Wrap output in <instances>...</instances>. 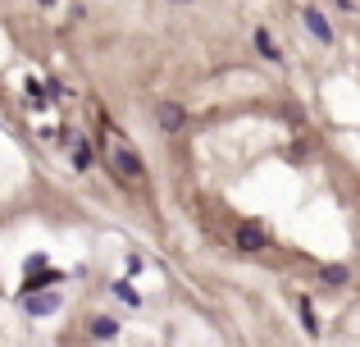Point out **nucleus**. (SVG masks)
Instances as JSON below:
<instances>
[{
  "mask_svg": "<svg viewBox=\"0 0 360 347\" xmlns=\"http://www.w3.org/2000/svg\"><path fill=\"white\" fill-rule=\"evenodd\" d=\"M123 270H128V275H141V270H146V260H141L137 251H128V256H123Z\"/></svg>",
  "mask_w": 360,
  "mask_h": 347,
  "instance_id": "nucleus-14",
  "label": "nucleus"
},
{
  "mask_svg": "<svg viewBox=\"0 0 360 347\" xmlns=\"http://www.w3.org/2000/svg\"><path fill=\"white\" fill-rule=\"evenodd\" d=\"M155 124H160L165 137L183 133V128H187V106H183V101H160V106H155Z\"/></svg>",
  "mask_w": 360,
  "mask_h": 347,
  "instance_id": "nucleus-2",
  "label": "nucleus"
},
{
  "mask_svg": "<svg viewBox=\"0 0 360 347\" xmlns=\"http://www.w3.org/2000/svg\"><path fill=\"white\" fill-rule=\"evenodd\" d=\"M264 247H269V233H264L260 224H242L238 229V251H251L255 256V251H264Z\"/></svg>",
  "mask_w": 360,
  "mask_h": 347,
  "instance_id": "nucleus-6",
  "label": "nucleus"
},
{
  "mask_svg": "<svg viewBox=\"0 0 360 347\" xmlns=\"http://www.w3.org/2000/svg\"><path fill=\"white\" fill-rule=\"evenodd\" d=\"M169 5H196V0H169Z\"/></svg>",
  "mask_w": 360,
  "mask_h": 347,
  "instance_id": "nucleus-16",
  "label": "nucleus"
},
{
  "mask_svg": "<svg viewBox=\"0 0 360 347\" xmlns=\"http://www.w3.org/2000/svg\"><path fill=\"white\" fill-rule=\"evenodd\" d=\"M23 96L32 101V106H51V96H46V87H41L37 78H27V82H23Z\"/></svg>",
  "mask_w": 360,
  "mask_h": 347,
  "instance_id": "nucleus-13",
  "label": "nucleus"
},
{
  "mask_svg": "<svg viewBox=\"0 0 360 347\" xmlns=\"http://www.w3.org/2000/svg\"><path fill=\"white\" fill-rule=\"evenodd\" d=\"M69 146H73V170L87 174L91 170V142H87V137H69Z\"/></svg>",
  "mask_w": 360,
  "mask_h": 347,
  "instance_id": "nucleus-9",
  "label": "nucleus"
},
{
  "mask_svg": "<svg viewBox=\"0 0 360 347\" xmlns=\"http://www.w3.org/2000/svg\"><path fill=\"white\" fill-rule=\"evenodd\" d=\"M297 315H301V329H306L310 339H319V315H315V306H310V297H297Z\"/></svg>",
  "mask_w": 360,
  "mask_h": 347,
  "instance_id": "nucleus-11",
  "label": "nucleus"
},
{
  "mask_svg": "<svg viewBox=\"0 0 360 347\" xmlns=\"http://www.w3.org/2000/svg\"><path fill=\"white\" fill-rule=\"evenodd\" d=\"M18 302H23L27 315H55L64 306V297L60 293H32V297H18Z\"/></svg>",
  "mask_w": 360,
  "mask_h": 347,
  "instance_id": "nucleus-5",
  "label": "nucleus"
},
{
  "mask_svg": "<svg viewBox=\"0 0 360 347\" xmlns=\"http://www.w3.org/2000/svg\"><path fill=\"white\" fill-rule=\"evenodd\" d=\"M319 284L347 288V284H352V270H347V265H319Z\"/></svg>",
  "mask_w": 360,
  "mask_h": 347,
  "instance_id": "nucleus-10",
  "label": "nucleus"
},
{
  "mask_svg": "<svg viewBox=\"0 0 360 347\" xmlns=\"http://www.w3.org/2000/svg\"><path fill=\"white\" fill-rule=\"evenodd\" d=\"M338 9H342V14H356V0H333Z\"/></svg>",
  "mask_w": 360,
  "mask_h": 347,
  "instance_id": "nucleus-15",
  "label": "nucleus"
},
{
  "mask_svg": "<svg viewBox=\"0 0 360 347\" xmlns=\"http://www.w3.org/2000/svg\"><path fill=\"white\" fill-rule=\"evenodd\" d=\"M87 334H91L96 343H115V339H119V320H115V315H91Z\"/></svg>",
  "mask_w": 360,
  "mask_h": 347,
  "instance_id": "nucleus-7",
  "label": "nucleus"
},
{
  "mask_svg": "<svg viewBox=\"0 0 360 347\" xmlns=\"http://www.w3.org/2000/svg\"><path fill=\"white\" fill-rule=\"evenodd\" d=\"M110 293H115L123 306H132V311H141V293H137V288L128 284V279H115V284H110Z\"/></svg>",
  "mask_w": 360,
  "mask_h": 347,
  "instance_id": "nucleus-12",
  "label": "nucleus"
},
{
  "mask_svg": "<svg viewBox=\"0 0 360 347\" xmlns=\"http://www.w3.org/2000/svg\"><path fill=\"white\" fill-rule=\"evenodd\" d=\"M55 284H64V270H51V265H41V270H23V284H18V297L46 293V288H55Z\"/></svg>",
  "mask_w": 360,
  "mask_h": 347,
  "instance_id": "nucleus-3",
  "label": "nucleus"
},
{
  "mask_svg": "<svg viewBox=\"0 0 360 347\" xmlns=\"http://www.w3.org/2000/svg\"><path fill=\"white\" fill-rule=\"evenodd\" d=\"M110 170H115L123 183H132V178H146V160L137 156V146L119 142V146H110Z\"/></svg>",
  "mask_w": 360,
  "mask_h": 347,
  "instance_id": "nucleus-1",
  "label": "nucleus"
},
{
  "mask_svg": "<svg viewBox=\"0 0 360 347\" xmlns=\"http://www.w3.org/2000/svg\"><path fill=\"white\" fill-rule=\"evenodd\" d=\"M37 5H41V9H51V5H55V0H37Z\"/></svg>",
  "mask_w": 360,
  "mask_h": 347,
  "instance_id": "nucleus-17",
  "label": "nucleus"
},
{
  "mask_svg": "<svg viewBox=\"0 0 360 347\" xmlns=\"http://www.w3.org/2000/svg\"><path fill=\"white\" fill-rule=\"evenodd\" d=\"M301 23H306V32L315 37L319 46H333V42H338L333 23H328V14H324V9H319V5H306V9H301Z\"/></svg>",
  "mask_w": 360,
  "mask_h": 347,
  "instance_id": "nucleus-4",
  "label": "nucleus"
},
{
  "mask_svg": "<svg viewBox=\"0 0 360 347\" xmlns=\"http://www.w3.org/2000/svg\"><path fill=\"white\" fill-rule=\"evenodd\" d=\"M255 51L264 55L269 64H283V51L274 46V37H269V27H255Z\"/></svg>",
  "mask_w": 360,
  "mask_h": 347,
  "instance_id": "nucleus-8",
  "label": "nucleus"
}]
</instances>
